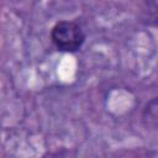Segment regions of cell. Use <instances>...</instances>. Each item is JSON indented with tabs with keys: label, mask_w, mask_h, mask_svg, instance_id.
<instances>
[{
	"label": "cell",
	"mask_w": 158,
	"mask_h": 158,
	"mask_svg": "<svg viewBox=\"0 0 158 158\" xmlns=\"http://www.w3.org/2000/svg\"><path fill=\"white\" fill-rule=\"evenodd\" d=\"M51 38L59 51L73 53L83 46L85 33L80 25L74 21H59L53 26Z\"/></svg>",
	"instance_id": "obj_1"
},
{
	"label": "cell",
	"mask_w": 158,
	"mask_h": 158,
	"mask_svg": "<svg viewBox=\"0 0 158 158\" xmlns=\"http://www.w3.org/2000/svg\"><path fill=\"white\" fill-rule=\"evenodd\" d=\"M142 120L146 127L158 128V98H153L146 104L142 114Z\"/></svg>",
	"instance_id": "obj_2"
},
{
	"label": "cell",
	"mask_w": 158,
	"mask_h": 158,
	"mask_svg": "<svg viewBox=\"0 0 158 158\" xmlns=\"http://www.w3.org/2000/svg\"><path fill=\"white\" fill-rule=\"evenodd\" d=\"M142 21L147 25L158 23V1H146L143 4Z\"/></svg>",
	"instance_id": "obj_3"
}]
</instances>
